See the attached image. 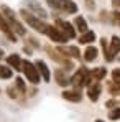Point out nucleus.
Instances as JSON below:
<instances>
[{
    "label": "nucleus",
    "mask_w": 120,
    "mask_h": 122,
    "mask_svg": "<svg viewBox=\"0 0 120 122\" xmlns=\"http://www.w3.org/2000/svg\"><path fill=\"white\" fill-rule=\"evenodd\" d=\"M62 99L71 101V102H81L82 94H81L79 89H74V91H64V92H62Z\"/></svg>",
    "instance_id": "10"
},
{
    "label": "nucleus",
    "mask_w": 120,
    "mask_h": 122,
    "mask_svg": "<svg viewBox=\"0 0 120 122\" xmlns=\"http://www.w3.org/2000/svg\"><path fill=\"white\" fill-rule=\"evenodd\" d=\"M35 66L38 68V73H40L41 76H43V81H49V69H48V66H46V63L44 61L38 60L36 63H35Z\"/></svg>",
    "instance_id": "11"
},
{
    "label": "nucleus",
    "mask_w": 120,
    "mask_h": 122,
    "mask_svg": "<svg viewBox=\"0 0 120 122\" xmlns=\"http://www.w3.org/2000/svg\"><path fill=\"white\" fill-rule=\"evenodd\" d=\"M100 92H102V86L99 84V81L94 82V84H91L89 86V91H87V97L91 99L92 102H96L97 99H99Z\"/></svg>",
    "instance_id": "8"
},
{
    "label": "nucleus",
    "mask_w": 120,
    "mask_h": 122,
    "mask_svg": "<svg viewBox=\"0 0 120 122\" xmlns=\"http://www.w3.org/2000/svg\"><path fill=\"white\" fill-rule=\"evenodd\" d=\"M109 119H112V121H117V119H120V109H119V107H115V109H112V111H110Z\"/></svg>",
    "instance_id": "24"
},
{
    "label": "nucleus",
    "mask_w": 120,
    "mask_h": 122,
    "mask_svg": "<svg viewBox=\"0 0 120 122\" xmlns=\"http://www.w3.org/2000/svg\"><path fill=\"white\" fill-rule=\"evenodd\" d=\"M54 79H56V82L59 84L61 87H66L67 84H71V79H67L64 69H56L54 71Z\"/></svg>",
    "instance_id": "9"
},
{
    "label": "nucleus",
    "mask_w": 120,
    "mask_h": 122,
    "mask_svg": "<svg viewBox=\"0 0 120 122\" xmlns=\"http://www.w3.org/2000/svg\"><path fill=\"white\" fill-rule=\"evenodd\" d=\"M74 26H76V30H79L81 33L89 31V30H87V23H86V20H84L82 17H76V18H74Z\"/></svg>",
    "instance_id": "19"
},
{
    "label": "nucleus",
    "mask_w": 120,
    "mask_h": 122,
    "mask_svg": "<svg viewBox=\"0 0 120 122\" xmlns=\"http://www.w3.org/2000/svg\"><path fill=\"white\" fill-rule=\"evenodd\" d=\"M94 40H96V33L94 31H86V33H82L79 36L81 45H89V43H92Z\"/></svg>",
    "instance_id": "16"
},
{
    "label": "nucleus",
    "mask_w": 120,
    "mask_h": 122,
    "mask_svg": "<svg viewBox=\"0 0 120 122\" xmlns=\"http://www.w3.org/2000/svg\"><path fill=\"white\" fill-rule=\"evenodd\" d=\"M7 63H8V66L13 68L15 71H20L21 69V60H20L18 55H10V56L7 58Z\"/></svg>",
    "instance_id": "13"
},
{
    "label": "nucleus",
    "mask_w": 120,
    "mask_h": 122,
    "mask_svg": "<svg viewBox=\"0 0 120 122\" xmlns=\"http://www.w3.org/2000/svg\"><path fill=\"white\" fill-rule=\"evenodd\" d=\"M109 51H110V55L115 58V55H119L120 53V38L115 35V36H112V41H110V46H109Z\"/></svg>",
    "instance_id": "14"
},
{
    "label": "nucleus",
    "mask_w": 120,
    "mask_h": 122,
    "mask_svg": "<svg viewBox=\"0 0 120 122\" xmlns=\"http://www.w3.org/2000/svg\"><path fill=\"white\" fill-rule=\"evenodd\" d=\"M12 76H13L12 68H10V66H3V64H0V78H2V79H10Z\"/></svg>",
    "instance_id": "20"
},
{
    "label": "nucleus",
    "mask_w": 120,
    "mask_h": 122,
    "mask_svg": "<svg viewBox=\"0 0 120 122\" xmlns=\"http://www.w3.org/2000/svg\"><path fill=\"white\" fill-rule=\"evenodd\" d=\"M0 30H2V33H3L8 40H12V41L17 40V36H15V33H13V30L8 26V23H7V20H5V17H3V15H0Z\"/></svg>",
    "instance_id": "7"
},
{
    "label": "nucleus",
    "mask_w": 120,
    "mask_h": 122,
    "mask_svg": "<svg viewBox=\"0 0 120 122\" xmlns=\"http://www.w3.org/2000/svg\"><path fill=\"white\" fill-rule=\"evenodd\" d=\"M49 7L61 10V12H66V13H76L77 12V5L72 2V0H46Z\"/></svg>",
    "instance_id": "3"
},
{
    "label": "nucleus",
    "mask_w": 120,
    "mask_h": 122,
    "mask_svg": "<svg viewBox=\"0 0 120 122\" xmlns=\"http://www.w3.org/2000/svg\"><path fill=\"white\" fill-rule=\"evenodd\" d=\"M112 81L120 84V69H114L112 71Z\"/></svg>",
    "instance_id": "26"
},
{
    "label": "nucleus",
    "mask_w": 120,
    "mask_h": 122,
    "mask_svg": "<svg viewBox=\"0 0 120 122\" xmlns=\"http://www.w3.org/2000/svg\"><path fill=\"white\" fill-rule=\"evenodd\" d=\"M110 18H112V23H114V25L120 26V12H119V10H115V12L110 15Z\"/></svg>",
    "instance_id": "25"
},
{
    "label": "nucleus",
    "mask_w": 120,
    "mask_h": 122,
    "mask_svg": "<svg viewBox=\"0 0 120 122\" xmlns=\"http://www.w3.org/2000/svg\"><path fill=\"white\" fill-rule=\"evenodd\" d=\"M46 35H48L53 41H56V43H64V41H67V36L62 33V30L58 28V26H48Z\"/></svg>",
    "instance_id": "5"
},
{
    "label": "nucleus",
    "mask_w": 120,
    "mask_h": 122,
    "mask_svg": "<svg viewBox=\"0 0 120 122\" xmlns=\"http://www.w3.org/2000/svg\"><path fill=\"white\" fill-rule=\"evenodd\" d=\"M109 91H110V94L112 96H119L120 94V84H117V82H110L109 84Z\"/></svg>",
    "instance_id": "23"
},
{
    "label": "nucleus",
    "mask_w": 120,
    "mask_h": 122,
    "mask_svg": "<svg viewBox=\"0 0 120 122\" xmlns=\"http://www.w3.org/2000/svg\"><path fill=\"white\" fill-rule=\"evenodd\" d=\"M105 106L112 109V107H115V106H117V101H114V99H112V101H107V104H105Z\"/></svg>",
    "instance_id": "28"
},
{
    "label": "nucleus",
    "mask_w": 120,
    "mask_h": 122,
    "mask_svg": "<svg viewBox=\"0 0 120 122\" xmlns=\"http://www.w3.org/2000/svg\"><path fill=\"white\" fill-rule=\"evenodd\" d=\"M56 25L62 30V33L67 36V38H76V28L69 23V21H64V20H56Z\"/></svg>",
    "instance_id": "6"
},
{
    "label": "nucleus",
    "mask_w": 120,
    "mask_h": 122,
    "mask_svg": "<svg viewBox=\"0 0 120 122\" xmlns=\"http://www.w3.org/2000/svg\"><path fill=\"white\" fill-rule=\"evenodd\" d=\"M2 56H3V51H2V50H0V58H2Z\"/></svg>",
    "instance_id": "31"
},
{
    "label": "nucleus",
    "mask_w": 120,
    "mask_h": 122,
    "mask_svg": "<svg viewBox=\"0 0 120 122\" xmlns=\"http://www.w3.org/2000/svg\"><path fill=\"white\" fill-rule=\"evenodd\" d=\"M97 48H94V46H87V50H86V53H84V60L86 61H94L96 58H97Z\"/></svg>",
    "instance_id": "18"
},
{
    "label": "nucleus",
    "mask_w": 120,
    "mask_h": 122,
    "mask_svg": "<svg viewBox=\"0 0 120 122\" xmlns=\"http://www.w3.org/2000/svg\"><path fill=\"white\" fill-rule=\"evenodd\" d=\"M86 7H87V8H94V7H96V3H94L92 0H86Z\"/></svg>",
    "instance_id": "29"
},
{
    "label": "nucleus",
    "mask_w": 120,
    "mask_h": 122,
    "mask_svg": "<svg viewBox=\"0 0 120 122\" xmlns=\"http://www.w3.org/2000/svg\"><path fill=\"white\" fill-rule=\"evenodd\" d=\"M58 51H61V55H64L66 58L67 56H72V58H79L81 51L77 46H67V48H58Z\"/></svg>",
    "instance_id": "12"
},
{
    "label": "nucleus",
    "mask_w": 120,
    "mask_h": 122,
    "mask_svg": "<svg viewBox=\"0 0 120 122\" xmlns=\"http://www.w3.org/2000/svg\"><path fill=\"white\" fill-rule=\"evenodd\" d=\"M20 13H21V17H23V20L26 21L31 28H35V30L40 31V33H46V30H48L49 25H46L43 20H40V17H35L33 13H30V12H26V10H21Z\"/></svg>",
    "instance_id": "2"
},
{
    "label": "nucleus",
    "mask_w": 120,
    "mask_h": 122,
    "mask_svg": "<svg viewBox=\"0 0 120 122\" xmlns=\"http://www.w3.org/2000/svg\"><path fill=\"white\" fill-rule=\"evenodd\" d=\"M2 12H3V17H5V20H7V23H8V26L13 30V33H15V35H20V36H25L26 31H25L23 25L18 21L17 15H15V12H13L10 7H7V5L2 7Z\"/></svg>",
    "instance_id": "1"
},
{
    "label": "nucleus",
    "mask_w": 120,
    "mask_h": 122,
    "mask_svg": "<svg viewBox=\"0 0 120 122\" xmlns=\"http://www.w3.org/2000/svg\"><path fill=\"white\" fill-rule=\"evenodd\" d=\"M7 92H8V96H10L12 99H17V97H18V96H17V87H12V86H10V87L7 89Z\"/></svg>",
    "instance_id": "27"
},
{
    "label": "nucleus",
    "mask_w": 120,
    "mask_h": 122,
    "mask_svg": "<svg viewBox=\"0 0 120 122\" xmlns=\"http://www.w3.org/2000/svg\"><path fill=\"white\" fill-rule=\"evenodd\" d=\"M71 84H72L76 89H81V87L84 86V74H82L81 71H77V73L71 78Z\"/></svg>",
    "instance_id": "15"
},
{
    "label": "nucleus",
    "mask_w": 120,
    "mask_h": 122,
    "mask_svg": "<svg viewBox=\"0 0 120 122\" xmlns=\"http://www.w3.org/2000/svg\"><path fill=\"white\" fill-rule=\"evenodd\" d=\"M21 69H23L26 79L31 82V84H38V82H40V73H38V68H36L33 63H30V61H23V63H21Z\"/></svg>",
    "instance_id": "4"
},
{
    "label": "nucleus",
    "mask_w": 120,
    "mask_h": 122,
    "mask_svg": "<svg viewBox=\"0 0 120 122\" xmlns=\"http://www.w3.org/2000/svg\"><path fill=\"white\" fill-rule=\"evenodd\" d=\"M112 5L119 10V8H120V0H112Z\"/></svg>",
    "instance_id": "30"
},
{
    "label": "nucleus",
    "mask_w": 120,
    "mask_h": 122,
    "mask_svg": "<svg viewBox=\"0 0 120 122\" xmlns=\"http://www.w3.org/2000/svg\"><path fill=\"white\" fill-rule=\"evenodd\" d=\"M91 74H92V79L100 81V79H104V78L107 76V69H105V68H94V69L91 71Z\"/></svg>",
    "instance_id": "17"
},
{
    "label": "nucleus",
    "mask_w": 120,
    "mask_h": 122,
    "mask_svg": "<svg viewBox=\"0 0 120 122\" xmlns=\"http://www.w3.org/2000/svg\"><path fill=\"white\" fill-rule=\"evenodd\" d=\"M96 122H104V121H100V119H97V121H96Z\"/></svg>",
    "instance_id": "32"
},
{
    "label": "nucleus",
    "mask_w": 120,
    "mask_h": 122,
    "mask_svg": "<svg viewBox=\"0 0 120 122\" xmlns=\"http://www.w3.org/2000/svg\"><path fill=\"white\" fill-rule=\"evenodd\" d=\"M100 45H102V51H104V58L107 61H114V56L110 55V51H109V43H107V40L105 38H102L100 40Z\"/></svg>",
    "instance_id": "21"
},
{
    "label": "nucleus",
    "mask_w": 120,
    "mask_h": 122,
    "mask_svg": "<svg viewBox=\"0 0 120 122\" xmlns=\"http://www.w3.org/2000/svg\"><path fill=\"white\" fill-rule=\"evenodd\" d=\"M15 87L20 91V94H25V92H26V86H25V81H23L21 78H17V79H15Z\"/></svg>",
    "instance_id": "22"
}]
</instances>
